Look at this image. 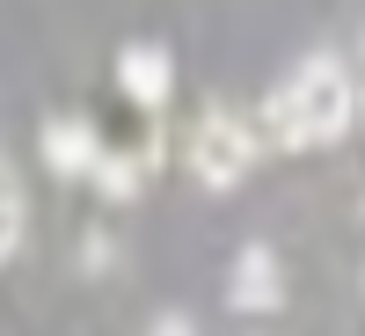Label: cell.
<instances>
[{
    "instance_id": "6da1fadb",
    "label": "cell",
    "mask_w": 365,
    "mask_h": 336,
    "mask_svg": "<svg viewBox=\"0 0 365 336\" xmlns=\"http://www.w3.org/2000/svg\"><path fill=\"white\" fill-rule=\"evenodd\" d=\"M351 117H358V88L344 73V58H329L314 51L307 66H292V81L270 88V103H263V132L270 146H336L351 132Z\"/></svg>"
},
{
    "instance_id": "9c48e42d",
    "label": "cell",
    "mask_w": 365,
    "mask_h": 336,
    "mask_svg": "<svg viewBox=\"0 0 365 336\" xmlns=\"http://www.w3.org/2000/svg\"><path fill=\"white\" fill-rule=\"evenodd\" d=\"M358 110H365V103H358Z\"/></svg>"
},
{
    "instance_id": "3957f363",
    "label": "cell",
    "mask_w": 365,
    "mask_h": 336,
    "mask_svg": "<svg viewBox=\"0 0 365 336\" xmlns=\"http://www.w3.org/2000/svg\"><path fill=\"white\" fill-rule=\"evenodd\" d=\"M227 300L241 315H278V300H285V270H278V256L263 249V241H249V249L234 256V270H227Z\"/></svg>"
},
{
    "instance_id": "277c9868",
    "label": "cell",
    "mask_w": 365,
    "mask_h": 336,
    "mask_svg": "<svg viewBox=\"0 0 365 336\" xmlns=\"http://www.w3.org/2000/svg\"><path fill=\"white\" fill-rule=\"evenodd\" d=\"M96 161H103L96 125H81V117H51V125H44V168L51 175H88Z\"/></svg>"
},
{
    "instance_id": "7a4b0ae2",
    "label": "cell",
    "mask_w": 365,
    "mask_h": 336,
    "mask_svg": "<svg viewBox=\"0 0 365 336\" xmlns=\"http://www.w3.org/2000/svg\"><path fill=\"white\" fill-rule=\"evenodd\" d=\"M256 154H263L256 132L241 125V117H227V110H205L190 125V175L205 190H234V183L256 168Z\"/></svg>"
},
{
    "instance_id": "52a82bcc",
    "label": "cell",
    "mask_w": 365,
    "mask_h": 336,
    "mask_svg": "<svg viewBox=\"0 0 365 336\" xmlns=\"http://www.w3.org/2000/svg\"><path fill=\"white\" fill-rule=\"evenodd\" d=\"M88 175H96V183H103V198H117V205H125V198H139V168H132V161H117V154H103Z\"/></svg>"
},
{
    "instance_id": "ba28073f",
    "label": "cell",
    "mask_w": 365,
    "mask_h": 336,
    "mask_svg": "<svg viewBox=\"0 0 365 336\" xmlns=\"http://www.w3.org/2000/svg\"><path fill=\"white\" fill-rule=\"evenodd\" d=\"M146 336H197V329H190V322H182V315H161V322H154V329H146Z\"/></svg>"
},
{
    "instance_id": "8992f818",
    "label": "cell",
    "mask_w": 365,
    "mask_h": 336,
    "mask_svg": "<svg viewBox=\"0 0 365 336\" xmlns=\"http://www.w3.org/2000/svg\"><path fill=\"white\" fill-rule=\"evenodd\" d=\"M22 234H29V205H22V183L0 168V263H8L22 249Z\"/></svg>"
},
{
    "instance_id": "5b68a950",
    "label": "cell",
    "mask_w": 365,
    "mask_h": 336,
    "mask_svg": "<svg viewBox=\"0 0 365 336\" xmlns=\"http://www.w3.org/2000/svg\"><path fill=\"white\" fill-rule=\"evenodd\" d=\"M117 81H125V96H132V103H168L175 66H168V51H161V44H125V51H117Z\"/></svg>"
}]
</instances>
